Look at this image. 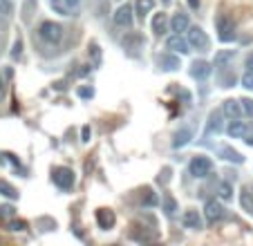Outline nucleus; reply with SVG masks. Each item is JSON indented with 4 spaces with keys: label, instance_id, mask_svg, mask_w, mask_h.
Returning a JSON list of instances; mask_svg holds the SVG:
<instances>
[{
    "label": "nucleus",
    "instance_id": "3",
    "mask_svg": "<svg viewBox=\"0 0 253 246\" xmlns=\"http://www.w3.org/2000/svg\"><path fill=\"white\" fill-rule=\"evenodd\" d=\"M215 32H217V38L222 43H231L235 41V23L233 18H229L226 14H220L215 18Z\"/></svg>",
    "mask_w": 253,
    "mask_h": 246
},
{
    "label": "nucleus",
    "instance_id": "39",
    "mask_svg": "<svg viewBox=\"0 0 253 246\" xmlns=\"http://www.w3.org/2000/svg\"><path fill=\"white\" fill-rule=\"evenodd\" d=\"M92 139V130H90V125H83V130H81V141L83 143H87Z\"/></svg>",
    "mask_w": 253,
    "mask_h": 246
},
{
    "label": "nucleus",
    "instance_id": "10",
    "mask_svg": "<svg viewBox=\"0 0 253 246\" xmlns=\"http://www.w3.org/2000/svg\"><path fill=\"white\" fill-rule=\"evenodd\" d=\"M182 224H184V228H188V231H202V228H204V222H202L200 213H197V210H193V208L184 210Z\"/></svg>",
    "mask_w": 253,
    "mask_h": 246
},
{
    "label": "nucleus",
    "instance_id": "44",
    "mask_svg": "<svg viewBox=\"0 0 253 246\" xmlns=\"http://www.w3.org/2000/svg\"><path fill=\"white\" fill-rule=\"evenodd\" d=\"M188 5H191V9H197V7H200V0H188Z\"/></svg>",
    "mask_w": 253,
    "mask_h": 246
},
{
    "label": "nucleus",
    "instance_id": "8",
    "mask_svg": "<svg viewBox=\"0 0 253 246\" xmlns=\"http://www.w3.org/2000/svg\"><path fill=\"white\" fill-rule=\"evenodd\" d=\"M121 45H124V49L128 54H132V56H137V52L143 47V38L139 32H130L124 36V41H121Z\"/></svg>",
    "mask_w": 253,
    "mask_h": 246
},
{
    "label": "nucleus",
    "instance_id": "7",
    "mask_svg": "<svg viewBox=\"0 0 253 246\" xmlns=\"http://www.w3.org/2000/svg\"><path fill=\"white\" fill-rule=\"evenodd\" d=\"M132 20H134V7L130 5V2L121 5L119 9L115 11V25H119V27H130Z\"/></svg>",
    "mask_w": 253,
    "mask_h": 246
},
{
    "label": "nucleus",
    "instance_id": "20",
    "mask_svg": "<svg viewBox=\"0 0 253 246\" xmlns=\"http://www.w3.org/2000/svg\"><path fill=\"white\" fill-rule=\"evenodd\" d=\"M153 7H155V0H137V2H134V14L143 20L153 11Z\"/></svg>",
    "mask_w": 253,
    "mask_h": 246
},
{
    "label": "nucleus",
    "instance_id": "45",
    "mask_svg": "<svg viewBox=\"0 0 253 246\" xmlns=\"http://www.w3.org/2000/svg\"><path fill=\"white\" fill-rule=\"evenodd\" d=\"M2 92H5V83H2V79H0V96H2Z\"/></svg>",
    "mask_w": 253,
    "mask_h": 246
},
{
    "label": "nucleus",
    "instance_id": "46",
    "mask_svg": "<svg viewBox=\"0 0 253 246\" xmlns=\"http://www.w3.org/2000/svg\"><path fill=\"white\" fill-rule=\"evenodd\" d=\"M162 2H164V5H168V2H172V0H162Z\"/></svg>",
    "mask_w": 253,
    "mask_h": 246
},
{
    "label": "nucleus",
    "instance_id": "6",
    "mask_svg": "<svg viewBox=\"0 0 253 246\" xmlns=\"http://www.w3.org/2000/svg\"><path fill=\"white\" fill-rule=\"evenodd\" d=\"M224 215H226V208L220 204V199H209V202L204 204V217L209 224L220 222Z\"/></svg>",
    "mask_w": 253,
    "mask_h": 246
},
{
    "label": "nucleus",
    "instance_id": "5",
    "mask_svg": "<svg viewBox=\"0 0 253 246\" xmlns=\"http://www.w3.org/2000/svg\"><path fill=\"white\" fill-rule=\"evenodd\" d=\"M188 43H191V47L197 49V52H206V49L211 47V41L202 27H188Z\"/></svg>",
    "mask_w": 253,
    "mask_h": 246
},
{
    "label": "nucleus",
    "instance_id": "11",
    "mask_svg": "<svg viewBox=\"0 0 253 246\" xmlns=\"http://www.w3.org/2000/svg\"><path fill=\"white\" fill-rule=\"evenodd\" d=\"M96 224H99V228H103V231H110V228H115V224H117L115 210L99 208V210H96Z\"/></svg>",
    "mask_w": 253,
    "mask_h": 246
},
{
    "label": "nucleus",
    "instance_id": "9",
    "mask_svg": "<svg viewBox=\"0 0 253 246\" xmlns=\"http://www.w3.org/2000/svg\"><path fill=\"white\" fill-rule=\"evenodd\" d=\"M166 47L175 54H188L191 52V43H188V38H184L182 34H175L166 41Z\"/></svg>",
    "mask_w": 253,
    "mask_h": 246
},
{
    "label": "nucleus",
    "instance_id": "37",
    "mask_svg": "<svg viewBox=\"0 0 253 246\" xmlns=\"http://www.w3.org/2000/svg\"><path fill=\"white\" fill-rule=\"evenodd\" d=\"M0 217H2V219H11V217H14V206H0Z\"/></svg>",
    "mask_w": 253,
    "mask_h": 246
},
{
    "label": "nucleus",
    "instance_id": "43",
    "mask_svg": "<svg viewBox=\"0 0 253 246\" xmlns=\"http://www.w3.org/2000/svg\"><path fill=\"white\" fill-rule=\"evenodd\" d=\"M244 65H247V70H251V72H253V52L247 56V63H244Z\"/></svg>",
    "mask_w": 253,
    "mask_h": 246
},
{
    "label": "nucleus",
    "instance_id": "42",
    "mask_svg": "<svg viewBox=\"0 0 253 246\" xmlns=\"http://www.w3.org/2000/svg\"><path fill=\"white\" fill-rule=\"evenodd\" d=\"M65 5L70 7V9H79V5H81V0H65Z\"/></svg>",
    "mask_w": 253,
    "mask_h": 246
},
{
    "label": "nucleus",
    "instance_id": "34",
    "mask_svg": "<svg viewBox=\"0 0 253 246\" xmlns=\"http://www.w3.org/2000/svg\"><path fill=\"white\" fill-rule=\"evenodd\" d=\"M240 103H242L244 114H249V117H253V99H240Z\"/></svg>",
    "mask_w": 253,
    "mask_h": 246
},
{
    "label": "nucleus",
    "instance_id": "2",
    "mask_svg": "<svg viewBox=\"0 0 253 246\" xmlns=\"http://www.w3.org/2000/svg\"><path fill=\"white\" fill-rule=\"evenodd\" d=\"M188 172H191L195 179H206V177L213 172V161L206 155H195L188 164Z\"/></svg>",
    "mask_w": 253,
    "mask_h": 246
},
{
    "label": "nucleus",
    "instance_id": "17",
    "mask_svg": "<svg viewBox=\"0 0 253 246\" xmlns=\"http://www.w3.org/2000/svg\"><path fill=\"white\" fill-rule=\"evenodd\" d=\"M191 139H193V130L191 128H182V130H177L175 134H172V148H184V146H188L191 143Z\"/></svg>",
    "mask_w": 253,
    "mask_h": 246
},
{
    "label": "nucleus",
    "instance_id": "13",
    "mask_svg": "<svg viewBox=\"0 0 253 246\" xmlns=\"http://www.w3.org/2000/svg\"><path fill=\"white\" fill-rule=\"evenodd\" d=\"M157 65H159V70H164V72H175L182 67V63H179V58H177L175 54H159Z\"/></svg>",
    "mask_w": 253,
    "mask_h": 246
},
{
    "label": "nucleus",
    "instance_id": "24",
    "mask_svg": "<svg viewBox=\"0 0 253 246\" xmlns=\"http://www.w3.org/2000/svg\"><path fill=\"white\" fill-rule=\"evenodd\" d=\"M217 197L224 199V202L233 199V184H231V181H220V186H217Z\"/></svg>",
    "mask_w": 253,
    "mask_h": 246
},
{
    "label": "nucleus",
    "instance_id": "26",
    "mask_svg": "<svg viewBox=\"0 0 253 246\" xmlns=\"http://www.w3.org/2000/svg\"><path fill=\"white\" fill-rule=\"evenodd\" d=\"M0 195L7 199H18V190H16L9 181H0Z\"/></svg>",
    "mask_w": 253,
    "mask_h": 246
},
{
    "label": "nucleus",
    "instance_id": "16",
    "mask_svg": "<svg viewBox=\"0 0 253 246\" xmlns=\"http://www.w3.org/2000/svg\"><path fill=\"white\" fill-rule=\"evenodd\" d=\"M222 112L226 114L229 119H240L242 117V103L240 101H235V99H226L224 103H222Z\"/></svg>",
    "mask_w": 253,
    "mask_h": 246
},
{
    "label": "nucleus",
    "instance_id": "27",
    "mask_svg": "<svg viewBox=\"0 0 253 246\" xmlns=\"http://www.w3.org/2000/svg\"><path fill=\"white\" fill-rule=\"evenodd\" d=\"M141 204H143V206H157V204H159V199H157V195L153 193V188H143Z\"/></svg>",
    "mask_w": 253,
    "mask_h": 246
},
{
    "label": "nucleus",
    "instance_id": "14",
    "mask_svg": "<svg viewBox=\"0 0 253 246\" xmlns=\"http://www.w3.org/2000/svg\"><path fill=\"white\" fill-rule=\"evenodd\" d=\"M235 54H238L235 49H220V52L215 54V58H213V65L220 67V70H224V67H229L231 63H233Z\"/></svg>",
    "mask_w": 253,
    "mask_h": 246
},
{
    "label": "nucleus",
    "instance_id": "36",
    "mask_svg": "<svg viewBox=\"0 0 253 246\" xmlns=\"http://www.w3.org/2000/svg\"><path fill=\"white\" fill-rule=\"evenodd\" d=\"M20 54H23V41H20V38H16L14 49H11V58H20Z\"/></svg>",
    "mask_w": 253,
    "mask_h": 246
},
{
    "label": "nucleus",
    "instance_id": "25",
    "mask_svg": "<svg viewBox=\"0 0 253 246\" xmlns=\"http://www.w3.org/2000/svg\"><path fill=\"white\" fill-rule=\"evenodd\" d=\"M87 54H90L92 67H99L101 65V47H99V43H94V41H92V43L87 45Z\"/></svg>",
    "mask_w": 253,
    "mask_h": 246
},
{
    "label": "nucleus",
    "instance_id": "15",
    "mask_svg": "<svg viewBox=\"0 0 253 246\" xmlns=\"http://www.w3.org/2000/svg\"><path fill=\"white\" fill-rule=\"evenodd\" d=\"M188 27H191V23H188V14L177 11V14L170 18V32L182 34V32H188Z\"/></svg>",
    "mask_w": 253,
    "mask_h": 246
},
{
    "label": "nucleus",
    "instance_id": "33",
    "mask_svg": "<svg viewBox=\"0 0 253 246\" xmlns=\"http://www.w3.org/2000/svg\"><path fill=\"white\" fill-rule=\"evenodd\" d=\"M242 87H247V90H253V72L247 70V74L242 76Z\"/></svg>",
    "mask_w": 253,
    "mask_h": 246
},
{
    "label": "nucleus",
    "instance_id": "28",
    "mask_svg": "<svg viewBox=\"0 0 253 246\" xmlns=\"http://www.w3.org/2000/svg\"><path fill=\"white\" fill-rule=\"evenodd\" d=\"M0 161H2V164H11V166H14L16 170H20V172L25 175V168L20 166V161L16 159V157L11 155V152H2V155H0Z\"/></svg>",
    "mask_w": 253,
    "mask_h": 246
},
{
    "label": "nucleus",
    "instance_id": "32",
    "mask_svg": "<svg viewBox=\"0 0 253 246\" xmlns=\"http://www.w3.org/2000/svg\"><path fill=\"white\" fill-rule=\"evenodd\" d=\"M49 5H52V7H54V9H56V11H58V14L67 16V9H70V7H67V5H63L61 0H49Z\"/></svg>",
    "mask_w": 253,
    "mask_h": 246
},
{
    "label": "nucleus",
    "instance_id": "40",
    "mask_svg": "<svg viewBox=\"0 0 253 246\" xmlns=\"http://www.w3.org/2000/svg\"><path fill=\"white\" fill-rule=\"evenodd\" d=\"M79 96H81V99H92V96H94V90H92V87H81V90H79Z\"/></svg>",
    "mask_w": 253,
    "mask_h": 246
},
{
    "label": "nucleus",
    "instance_id": "19",
    "mask_svg": "<svg viewBox=\"0 0 253 246\" xmlns=\"http://www.w3.org/2000/svg\"><path fill=\"white\" fill-rule=\"evenodd\" d=\"M153 32H155V36H164V34L168 32V16L166 14H155Z\"/></svg>",
    "mask_w": 253,
    "mask_h": 246
},
{
    "label": "nucleus",
    "instance_id": "35",
    "mask_svg": "<svg viewBox=\"0 0 253 246\" xmlns=\"http://www.w3.org/2000/svg\"><path fill=\"white\" fill-rule=\"evenodd\" d=\"M11 9H14V7H11L9 0H0V16H9Z\"/></svg>",
    "mask_w": 253,
    "mask_h": 246
},
{
    "label": "nucleus",
    "instance_id": "21",
    "mask_svg": "<svg viewBox=\"0 0 253 246\" xmlns=\"http://www.w3.org/2000/svg\"><path fill=\"white\" fill-rule=\"evenodd\" d=\"M220 157L224 161H231V164H244V157L240 155L238 150H233V148H229V146H224V148H220Z\"/></svg>",
    "mask_w": 253,
    "mask_h": 246
},
{
    "label": "nucleus",
    "instance_id": "18",
    "mask_svg": "<svg viewBox=\"0 0 253 246\" xmlns=\"http://www.w3.org/2000/svg\"><path fill=\"white\" fill-rule=\"evenodd\" d=\"M244 130H247V123L240 121V119H233V121L229 123V128H226V134H229L231 139H242Z\"/></svg>",
    "mask_w": 253,
    "mask_h": 246
},
{
    "label": "nucleus",
    "instance_id": "23",
    "mask_svg": "<svg viewBox=\"0 0 253 246\" xmlns=\"http://www.w3.org/2000/svg\"><path fill=\"white\" fill-rule=\"evenodd\" d=\"M240 204H242V208L253 217V193H251V188H244L242 193H240Z\"/></svg>",
    "mask_w": 253,
    "mask_h": 246
},
{
    "label": "nucleus",
    "instance_id": "12",
    "mask_svg": "<svg viewBox=\"0 0 253 246\" xmlns=\"http://www.w3.org/2000/svg\"><path fill=\"white\" fill-rule=\"evenodd\" d=\"M211 72H213L211 63H206V61H193L191 63V76L195 81H206L211 76Z\"/></svg>",
    "mask_w": 253,
    "mask_h": 246
},
{
    "label": "nucleus",
    "instance_id": "31",
    "mask_svg": "<svg viewBox=\"0 0 253 246\" xmlns=\"http://www.w3.org/2000/svg\"><path fill=\"white\" fill-rule=\"evenodd\" d=\"M244 143L247 146H251L253 148V123H247V130H244Z\"/></svg>",
    "mask_w": 253,
    "mask_h": 246
},
{
    "label": "nucleus",
    "instance_id": "29",
    "mask_svg": "<svg viewBox=\"0 0 253 246\" xmlns=\"http://www.w3.org/2000/svg\"><path fill=\"white\" fill-rule=\"evenodd\" d=\"M220 87H233L235 85V74L233 72H226V74H220Z\"/></svg>",
    "mask_w": 253,
    "mask_h": 246
},
{
    "label": "nucleus",
    "instance_id": "4",
    "mask_svg": "<svg viewBox=\"0 0 253 246\" xmlns=\"http://www.w3.org/2000/svg\"><path fill=\"white\" fill-rule=\"evenodd\" d=\"M52 181H54V186H58L61 190H72L74 188V181H77V175L67 166H56L52 170Z\"/></svg>",
    "mask_w": 253,
    "mask_h": 246
},
{
    "label": "nucleus",
    "instance_id": "22",
    "mask_svg": "<svg viewBox=\"0 0 253 246\" xmlns=\"http://www.w3.org/2000/svg\"><path fill=\"white\" fill-rule=\"evenodd\" d=\"M217 134L222 132V114L220 112H211L209 117V125H206V134Z\"/></svg>",
    "mask_w": 253,
    "mask_h": 246
},
{
    "label": "nucleus",
    "instance_id": "41",
    "mask_svg": "<svg viewBox=\"0 0 253 246\" xmlns=\"http://www.w3.org/2000/svg\"><path fill=\"white\" fill-rule=\"evenodd\" d=\"M9 228H11V231H25V228H27V224L20 222V219H18V222L14 219V222H9Z\"/></svg>",
    "mask_w": 253,
    "mask_h": 246
},
{
    "label": "nucleus",
    "instance_id": "30",
    "mask_svg": "<svg viewBox=\"0 0 253 246\" xmlns=\"http://www.w3.org/2000/svg\"><path fill=\"white\" fill-rule=\"evenodd\" d=\"M177 210V202L170 197V195H164V213L166 215H172Z\"/></svg>",
    "mask_w": 253,
    "mask_h": 246
},
{
    "label": "nucleus",
    "instance_id": "1",
    "mask_svg": "<svg viewBox=\"0 0 253 246\" xmlns=\"http://www.w3.org/2000/svg\"><path fill=\"white\" fill-rule=\"evenodd\" d=\"M39 36H41V41H45V43L58 45L63 41V25L54 23V20H45V23H41V27H39Z\"/></svg>",
    "mask_w": 253,
    "mask_h": 246
},
{
    "label": "nucleus",
    "instance_id": "38",
    "mask_svg": "<svg viewBox=\"0 0 253 246\" xmlns=\"http://www.w3.org/2000/svg\"><path fill=\"white\" fill-rule=\"evenodd\" d=\"M157 181H159V184H164V186H166V184H168V181H170V168H164V170H162V172H159Z\"/></svg>",
    "mask_w": 253,
    "mask_h": 246
}]
</instances>
